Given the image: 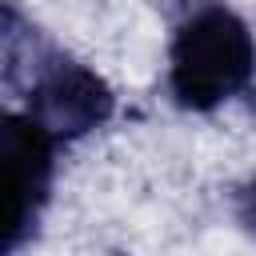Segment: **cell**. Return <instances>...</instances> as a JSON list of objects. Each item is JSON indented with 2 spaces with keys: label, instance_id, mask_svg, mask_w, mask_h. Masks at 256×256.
I'll list each match as a JSON object with an SVG mask.
<instances>
[{
  "label": "cell",
  "instance_id": "3957f363",
  "mask_svg": "<svg viewBox=\"0 0 256 256\" xmlns=\"http://www.w3.org/2000/svg\"><path fill=\"white\" fill-rule=\"evenodd\" d=\"M0 156L8 176V228H4V256H12L40 224L48 204L52 168H56V140L24 112H8L0 120Z\"/></svg>",
  "mask_w": 256,
  "mask_h": 256
},
{
  "label": "cell",
  "instance_id": "6da1fadb",
  "mask_svg": "<svg viewBox=\"0 0 256 256\" xmlns=\"http://www.w3.org/2000/svg\"><path fill=\"white\" fill-rule=\"evenodd\" d=\"M252 72L256 40L232 8L208 4L176 28L168 52V88L180 108L208 112L248 88Z\"/></svg>",
  "mask_w": 256,
  "mask_h": 256
},
{
  "label": "cell",
  "instance_id": "277c9868",
  "mask_svg": "<svg viewBox=\"0 0 256 256\" xmlns=\"http://www.w3.org/2000/svg\"><path fill=\"white\" fill-rule=\"evenodd\" d=\"M236 216H240V224L256 236V180H248V184L236 192Z\"/></svg>",
  "mask_w": 256,
  "mask_h": 256
},
{
  "label": "cell",
  "instance_id": "7a4b0ae2",
  "mask_svg": "<svg viewBox=\"0 0 256 256\" xmlns=\"http://www.w3.org/2000/svg\"><path fill=\"white\" fill-rule=\"evenodd\" d=\"M24 44H28V64L8 68L4 84H16L20 72L28 76V92H24L28 108H24V116H32L56 144L80 140L84 132L100 128L112 116V108H116L112 88L92 68H84L80 60L40 44L32 28H28Z\"/></svg>",
  "mask_w": 256,
  "mask_h": 256
}]
</instances>
